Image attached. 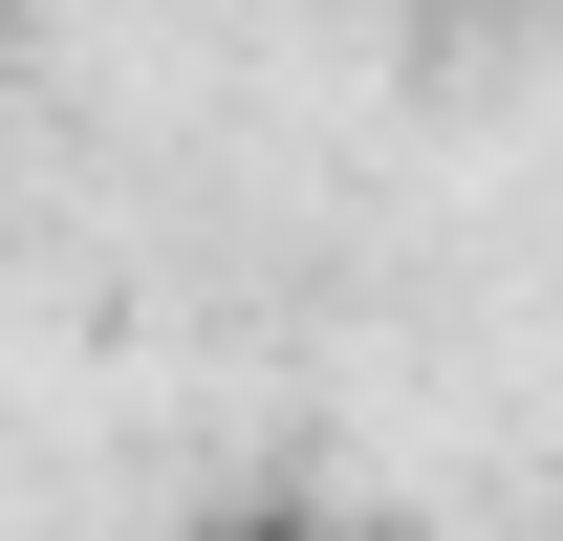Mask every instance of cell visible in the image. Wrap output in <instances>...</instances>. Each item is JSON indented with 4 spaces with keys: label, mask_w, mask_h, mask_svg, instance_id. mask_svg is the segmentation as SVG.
<instances>
[{
    "label": "cell",
    "mask_w": 563,
    "mask_h": 541,
    "mask_svg": "<svg viewBox=\"0 0 563 541\" xmlns=\"http://www.w3.org/2000/svg\"><path fill=\"white\" fill-rule=\"evenodd\" d=\"M217 541H347V520H325V498H239Z\"/></svg>",
    "instance_id": "1"
}]
</instances>
